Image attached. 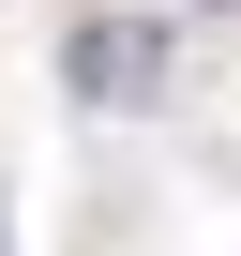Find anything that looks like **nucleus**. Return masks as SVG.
<instances>
[{"label":"nucleus","instance_id":"2","mask_svg":"<svg viewBox=\"0 0 241 256\" xmlns=\"http://www.w3.org/2000/svg\"><path fill=\"white\" fill-rule=\"evenodd\" d=\"M0 241H16V226H0Z\"/></svg>","mask_w":241,"mask_h":256},{"label":"nucleus","instance_id":"1","mask_svg":"<svg viewBox=\"0 0 241 256\" xmlns=\"http://www.w3.org/2000/svg\"><path fill=\"white\" fill-rule=\"evenodd\" d=\"M60 76H76L90 106H151V90H166V30H136V16H90V30L60 46Z\"/></svg>","mask_w":241,"mask_h":256}]
</instances>
